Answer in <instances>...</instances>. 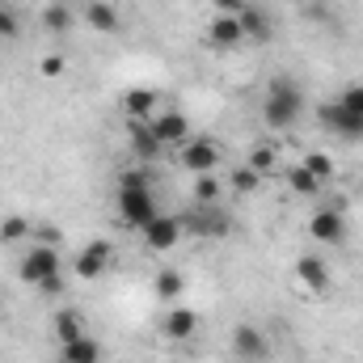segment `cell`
Wrapping results in <instances>:
<instances>
[{
    "label": "cell",
    "mask_w": 363,
    "mask_h": 363,
    "mask_svg": "<svg viewBox=\"0 0 363 363\" xmlns=\"http://www.w3.org/2000/svg\"><path fill=\"white\" fill-rule=\"evenodd\" d=\"M194 330H199V313H190V308H169L165 313V338L186 342V338H194Z\"/></svg>",
    "instance_id": "14"
},
{
    "label": "cell",
    "mask_w": 363,
    "mask_h": 363,
    "mask_svg": "<svg viewBox=\"0 0 363 363\" xmlns=\"http://www.w3.org/2000/svg\"><path fill=\"white\" fill-rule=\"evenodd\" d=\"M304 169H308L317 182H330V178H334V161H330L325 152H308V157H304Z\"/></svg>",
    "instance_id": "25"
},
{
    "label": "cell",
    "mask_w": 363,
    "mask_h": 363,
    "mask_svg": "<svg viewBox=\"0 0 363 363\" xmlns=\"http://www.w3.org/2000/svg\"><path fill=\"white\" fill-rule=\"evenodd\" d=\"M148 169H127L123 178H118V190H148Z\"/></svg>",
    "instance_id": "30"
},
{
    "label": "cell",
    "mask_w": 363,
    "mask_h": 363,
    "mask_svg": "<svg viewBox=\"0 0 363 363\" xmlns=\"http://www.w3.org/2000/svg\"><path fill=\"white\" fill-rule=\"evenodd\" d=\"M182 228L203 233V237H224V233H228V216H224L220 207H203V211H190V216L182 220Z\"/></svg>",
    "instance_id": "8"
},
{
    "label": "cell",
    "mask_w": 363,
    "mask_h": 363,
    "mask_svg": "<svg viewBox=\"0 0 363 363\" xmlns=\"http://www.w3.org/2000/svg\"><path fill=\"white\" fill-rule=\"evenodd\" d=\"M300 110H304L300 89H296L287 77H274L271 93H267V106H262L267 123H271V127H296V123H300Z\"/></svg>",
    "instance_id": "1"
},
{
    "label": "cell",
    "mask_w": 363,
    "mask_h": 363,
    "mask_svg": "<svg viewBox=\"0 0 363 363\" xmlns=\"http://www.w3.org/2000/svg\"><path fill=\"white\" fill-rule=\"evenodd\" d=\"M182 291H186V274L182 271L169 267V271L157 274V296H161V300H182Z\"/></svg>",
    "instance_id": "21"
},
{
    "label": "cell",
    "mask_w": 363,
    "mask_h": 363,
    "mask_svg": "<svg viewBox=\"0 0 363 363\" xmlns=\"http://www.w3.org/2000/svg\"><path fill=\"white\" fill-rule=\"evenodd\" d=\"M140 233H144V245H148L152 254H161V250H174L182 241V220L178 216H152Z\"/></svg>",
    "instance_id": "4"
},
{
    "label": "cell",
    "mask_w": 363,
    "mask_h": 363,
    "mask_svg": "<svg viewBox=\"0 0 363 363\" xmlns=\"http://www.w3.org/2000/svg\"><path fill=\"white\" fill-rule=\"evenodd\" d=\"M0 304H4V296H0Z\"/></svg>",
    "instance_id": "35"
},
{
    "label": "cell",
    "mask_w": 363,
    "mask_h": 363,
    "mask_svg": "<svg viewBox=\"0 0 363 363\" xmlns=\"http://www.w3.org/2000/svg\"><path fill=\"white\" fill-rule=\"evenodd\" d=\"M43 26H47L51 34H64V30L72 26V13H68L64 4H47V9H43Z\"/></svg>",
    "instance_id": "24"
},
{
    "label": "cell",
    "mask_w": 363,
    "mask_h": 363,
    "mask_svg": "<svg viewBox=\"0 0 363 363\" xmlns=\"http://www.w3.org/2000/svg\"><path fill=\"white\" fill-rule=\"evenodd\" d=\"M38 291H47V296H55V291H64V274L55 271V274H47L43 283H38Z\"/></svg>",
    "instance_id": "33"
},
{
    "label": "cell",
    "mask_w": 363,
    "mask_h": 363,
    "mask_svg": "<svg viewBox=\"0 0 363 363\" xmlns=\"http://www.w3.org/2000/svg\"><path fill=\"white\" fill-rule=\"evenodd\" d=\"M237 21H241V34H245V38H254V43L271 34V21H267V13H262V9H254V4H245V9L237 13Z\"/></svg>",
    "instance_id": "16"
},
{
    "label": "cell",
    "mask_w": 363,
    "mask_h": 363,
    "mask_svg": "<svg viewBox=\"0 0 363 363\" xmlns=\"http://www.w3.org/2000/svg\"><path fill=\"white\" fill-rule=\"evenodd\" d=\"M85 21H89L93 30H101V34H114V30H118V13H114V4H106V0H93L89 9H85Z\"/></svg>",
    "instance_id": "18"
},
{
    "label": "cell",
    "mask_w": 363,
    "mask_h": 363,
    "mask_svg": "<svg viewBox=\"0 0 363 363\" xmlns=\"http://www.w3.org/2000/svg\"><path fill=\"white\" fill-rule=\"evenodd\" d=\"M220 190H224V186L216 182V174H199V178H194V199H199L203 207H216V203H220Z\"/></svg>",
    "instance_id": "22"
},
{
    "label": "cell",
    "mask_w": 363,
    "mask_h": 363,
    "mask_svg": "<svg viewBox=\"0 0 363 363\" xmlns=\"http://www.w3.org/2000/svg\"><path fill=\"white\" fill-rule=\"evenodd\" d=\"M233 351H237V359H245V363H262L267 355H271V347H267L262 330H258V325H250V321L233 330Z\"/></svg>",
    "instance_id": "5"
},
{
    "label": "cell",
    "mask_w": 363,
    "mask_h": 363,
    "mask_svg": "<svg viewBox=\"0 0 363 363\" xmlns=\"http://www.w3.org/2000/svg\"><path fill=\"white\" fill-rule=\"evenodd\" d=\"M123 110H127L135 123H144V118L157 110V93L152 89H127L123 93Z\"/></svg>",
    "instance_id": "15"
},
{
    "label": "cell",
    "mask_w": 363,
    "mask_h": 363,
    "mask_svg": "<svg viewBox=\"0 0 363 363\" xmlns=\"http://www.w3.org/2000/svg\"><path fill=\"white\" fill-rule=\"evenodd\" d=\"M321 123H325L330 131H338L342 140H363V118L347 114L338 101H334V106H321Z\"/></svg>",
    "instance_id": "10"
},
{
    "label": "cell",
    "mask_w": 363,
    "mask_h": 363,
    "mask_svg": "<svg viewBox=\"0 0 363 363\" xmlns=\"http://www.w3.org/2000/svg\"><path fill=\"white\" fill-rule=\"evenodd\" d=\"M110 254H114L110 241H93V245H85L81 258H77V274H81V279H97V274L110 267Z\"/></svg>",
    "instance_id": "12"
},
{
    "label": "cell",
    "mask_w": 363,
    "mask_h": 363,
    "mask_svg": "<svg viewBox=\"0 0 363 363\" xmlns=\"http://www.w3.org/2000/svg\"><path fill=\"white\" fill-rule=\"evenodd\" d=\"M118 216L131 224V228H144L152 216H161L157 211V199L148 194V190H118Z\"/></svg>",
    "instance_id": "3"
},
{
    "label": "cell",
    "mask_w": 363,
    "mask_h": 363,
    "mask_svg": "<svg viewBox=\"0 0 363 363\" xmlns=\"http://www.w3.org/2000/svg\"><path fill=\"white\" fill-rule=\"evenodd\" d=\"M55 334H60V342H77V338L85 334V317H81V313H72V308L55 313Z\"/></svg>",
    "instance_id": "20"
},
{
    "label": "cell",
    "mask_w": 363,
    "mask_h": 363,
    "mask_svg": "<svg viewBox=\"0 0 363 363\" xmlns=\"http://www.w3.org/2000/svg\"><path fill=\"white\" fill-rule=\"evenodd\" d=\"M216 165H220V144L211 135H199V140L182 144V169H190L194 178L199 174H216Z\"/></svg>",
    "instance_id": "2"
},
{
    "label": "cell",
    "mask_w": 363,
    "mask_h": 363,
    "mask_svg": "<svg viewBox=\"0 0 363 363\" xmlns=\"http://www.w3.org/2000/svg\"><path fill=\"white\" fill-rule=\"evenodd\" d=\"M131 152H135L140 161H157L161 140L152 135V127H144V123H135V127H131Z\"/></svg>",
    "instance_id": "17"
},
{
    "label": "cell",
    "mask_w": 363,
    "mask_h": 363,
    "mask_svg": "<svg viewBox=\"0 0 363 363\" xmlns=\"http://www.w3.org/2000/svg\"><path fill=\"white\" fill-rule=\"evenodd\" d=\"M26 233H30V220L26 216H9L0 224V241H26Z\"/></svg>",
    "instance_id": "26"
},
{
    "label": "cell",
    "mask_w": 363,
    "mask_h": 363,
    "mask_svg": "<svg viewBox=\"0 0 363 363\" xmlns=\"http://www.w3.org/2000/svg\"><path fill=\"white\" fill-rule=\"evenodd\" d=\"M17 30H21L17 17H13L9 9H0V38H17Z\"/></svg>",
    "instance_id": "31"
},
{
    "label": "cell",
    "mask_w": 363,
    "mask_h": 363,
    "mask_svg": "<svg viewBox=\"0 0 363 363\" xmlns=\"http://www.w3.org/2000/svg\"><path fill=\"white\" fill-rule=\"evenodd\" d=\"M258 178H262V174H254V169L245 165V169L233 174V190H237V194H250V190H258Z\"/></svg>",
    "instance_id": "29"
},
{
    "label": "cell",
    "mask_w": 363,
    "mask_h": 363,
    "mask_svg": "<svg viewBox=\"0 0 363 363\" xmlns=\"http://www.w3.org/2000/svg\"><path fill=\"white\" fill-rule=\"evenodd\" d=\"M152 135L161 140V148L165 144H186L190 140V123H186V114L182 110H165V114H152Z\"/></svg>",
    "instance_id": "7"
},
{
    "label": "cell",
    "mask_w": 363,
    "mask_h": 363,
    "mask_svg": "<svg viewBox=\"0 0 363 363\" xmlns=\"http://www.w3.org/2000/svg\"><path fill=\"white\" fill-rule=\"evenodd\" d=\"M97 359H101V347L89 334H81L77 342H64V363H97Z\"/></svg>",
    "instance_id": "19"
},
{
    "label": "cell",
    "mask_w": 363,
    "mask_h": 363,
    "mask_svg": "<svg viewBox=\"0 0 363 363\" xmlns=\"http://www.w3.org/2000/svg\"><path fill=\"white\" fill-rule=\"evenodd\" d=\"M211 4H216V13H233V17H237L250 0H211Z\"/></svg>",
    "instance_id": "34"
},
{
    "label": "cell",
    "mask_w": 363,
    "mask_h": 363,
    "mask_svg": "<svg viewBox=\"0 0 363 363\" xmlns=\"http://www.w3.org/2000/svg\"><path fill=\"white\" fill-rule=\"evenodd\" d=\"M250 169H254V174H267V169H274V148H271V144H258V148L250 152Z\"/></svg>",
    "instance_id": "27"
},
{
    "label": "cell",
    "mask_w": 363,
    "mask_h": 363,
    "mask_svg": "<svg viewBox=\"0 0 363 363\" xmlns=\"http://www.w3.org/2000/svg\"><path fill=\"white\" fill-rule=\"evenodd\" d=\"M308 233H313V241L334 245V241H342V237H347V220H342L334 207H325V211H317V216L308 220Z\"/></svg>",
    "instance_id": "9"
},
{
    "label": "cell",
    "mask_w": 363,
    "mask_h": 363,
    "mask_svg": "<svg viewBox=\"0 0 363 363\" xmlns=\"http://www.w3.org/2000/svg\"><path fill=\"white\" fill-rule=\"evenodd\" d=\"M287 186H291L296 194H321V186H325V182H317L304 165H296V169H287Z\"/></svg>",
    "instance_id": "23"
},
{
    "label": "cell",
    "mask_w": 363,
    "mask_h": 363,
    "mask_svg": "<svg viewBox=\"0 0 363 363\" xmlns=\"http://www.w3.org/2000/svg\"><path fill=\"white\" fill-rule=\"evenodd\" d=\"M38 72H43V77H60V72H64V60H60V55H47V60L38 64Z\"/></svg>",
    "instance_id": "32"
},
{
    "label": "cell",
    "mask_w": 363,
    "mask_h": 363,
    "mask_svg": "<svg viewBox=\"0 0 363 363\" xmlns=\"http://www.w3.org/2000/svg\"><path fill=\"white\" fill-rule=\"evenodd\" d=\"M55 271H60V250H51V245H38V250H30V254L21 258V279L34 283V287Z\"/></svg>",
    "instance_id": "6"
},
{
    "label": "cell",
    "mask_w": 363,
    "mask_h": 363,
    "mask_svg": "<svg viewBox=\"0 0 363 363\" xmlns=\"http://www.w3.org/2000/svg\"><path fill=\"white\" fill-rule=\"evenodd\" d=\"M207 38H211V47H220V51H233L245 34H241V21L233 17V13H216V21L207 26Z\"/></svg>",
    "instance_id": "11"
},
{
    "label": "cell",
    "mask_w": 363,
    "mask_h": 363,
    "mask_svg": "<svg viewBox=\"0 0 363 363\" xmlns=\"http://www.w3.org/2000/svg\"><path fill=\"white\" fill-rule=\"evenodd\" d=\"M338 106L347 110V114H355V118H363V85H351V89L338 97Z\"/></svg>",
    "instance_id": "28"
},
{
    "label": "cell",
    "mask_w": 363,
    "mask_h": 363,
    "mask_svg": "<svg viewBox=\"0 0 363 363\" xmlns=\"http://www.w3.org/2000/svg\"><path fill=\"white\" fill-rule=\"evenodd\" d=\"M296 279H300L308 291H325V287H330V267H325L317 254H304V258L296 262Z\"/></svg>",
    "instance_id": "13"
}]
</instances>
